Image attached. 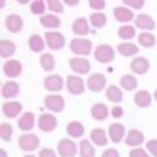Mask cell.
<instances>
[{
  "label": "cell",
  "instance_id": "6da1fadb",
  "mask_svg": "<svg viewBox=\"0 0 157 157\" xmlns=\"http://www.w3.org/2000/svg\"><path fill=\"white\" fill-rule=\"evenodd\" d=\"M69 48L73 54L80 55L81 58L87 57L92 52V41L88 40V39H73L71 40V44H69Z\"/></svg>",
  "mask_w": 157,
  "mask_h": 157
},
{
  "label": "cell",
  "instance_id": "7a4b0ae2",
  "mask_svg": "<svg viewBox=\"0 0 157 157\" xmlns=\"http://www.w3.org/2000/svg\"><path fill=\"white\" fill-rule=\"evenodd\" d=\"M18 145L21 147V150L30 153L40 146V139H39V136L36 134H30V132L22 134L18 138Z\"/></svg>",
  "mask_w": 157,
  "mask_h": 157
},
{
  "label": "cell",
  "instance_id": "3957f363",
  "mask_svg": "<svg viewBox=\"0 0 157 157\" xmlns=\"http://www.w3.org/2000/svg\"><path fill=\"white\" fill-rule=\"evenodd\" d=\"M44 40H46V44L50 50L52 51H57V50H61L65 47V36L61 32H57V30H50V32H46L44 35Z\"/></svg>",
  "mask_w": 157,
  "mask_h": 157
},
{
  "label": "cell",
  "instance_id": "277c9868",
  "mask_svg": "<svg viewBox=\"0 0 157 157\" xmlns=\"http://www.w3.org/2000/svg\"><path fill=\"white\" fill-rule=\"evenodd\" d=\"M94 58L99 63H109L114 59V50L109 44H101L94 50Z\"/></svg>",
  "mask_w": 157,
  "mask_h": 157
},
{
  "label": "cell",
  "instance_id": "5b68a950",
  "mask_svg": "<svg viewBox=\"0 0 157 157\" xmlns=\"http://www.w3.org/2000/svg\"><path fill=\"white\" fill-rule=\"evenodd\" d=\"M86 86L87 84L84 83V80L80 76L71 75L66 77V88H68L69 94L72 95H81L86 91Z\"/></svg>",
  "mask_w": 157,
  "mask_h": 157
},
{
  "label": "cell",
  "instance_id": "8992f818",
  "mask_svg": "<svg viewBox=\"0 0 157 157\" xmlns=\"http://www.w3.org/2000/svg\"><path fill=\"white\" fill-rule=\"evenodd\" d=\"M57 150L61 157H75L77 155V144L72 139H61L58 142Z\"/></svg>",
  "mask_w": 157,
  "mask_h": 157
},
{
  "label": "cell",
  "instance_id": "52a82bcc",
  "mask_svg": "<svg viewBox=\"0 0 157 157\" xmlns=\"http://www.w3.org/2000/svg\"><path fill=\"white\" fill-rule=\"evenodd\" d=\"M44 105L52 113H61L65 109V99L62 95H47L44 98Z\"/></svg>",
  "mask_w": 157,
  "mask_h": 157
},
{
  "label": "cell",
  "instance_id": "ba28073f",
  "mask_svg": "<svg viewBox=\"0 0 157 157\" xmlns=\"http://www.w3.org/2000/svg\"><path fill=\"white\" fill-rule=\"evenodd\" d=\"M106 87V77L102 73H92L87 78V88L92 92H101Z\"/></svg>",
  "mask_w": 157,
  "mask_h": 157
},
{
  "label": "cell",
  "instance_id": "9c48e42d",
  "mask_svg": "<svg viewBox=\"0 0 157 157\" xmlns=\"http://www.w3.org/2000/svg\"><path fill=\"white\" fill-rule=\"evenodd\" d=\"M37 124H39V128H40L43 132L48 134V132H52V131L57 128L58 121H57V117H55L54 114H51V113H43L40 117H39Z\"/></svg>",
  "mask_w": 157,
  "mask_h": 157
},
{
  "label": "cell",
  "instance_id": "30bf717a",
  "mask_svg": "<svg viewBox=\"0 0 157 157\" xmlns=\"http://www.w3.org/2000/svg\"><path fill=\"white\" fill-rule=\"evenodd\" d=\"M2 112L7 119H15L22 112V103L17 101H6L2 105Z\"/></svg>",
  "mask_w": 157,
  "mask_h": 157
},
{
  "label": "cell",
  "instance_id": "8fae6325",
  "mask_svg": "<svg viewBox=\"0 0 157 157\" xmlns=\"http://www.w3.org/2000/svg\"><path fill=\"white\" fill-rule=\"evenodd\" d=\"M65 87V81L59 75H50L44 78V88L51 92H59Z\"/></svg>",
  "mask_w": 157,
  "mask_h": 157
},
{
  "label": "cell",
  "instance_id": "7c38bea8",
  "mask_svg": "<svg viewBox=\"0 0 157 157\" xmlns=\"http://www.w3.org/2000/svg\"><path fill=\"white\" fill-rule=\"evenodd\" d=\"M69 65H71L72 71L77 75H87L91 69V63H90L88 59L81 57H75L69 61Z\"/></svg>",
  "mask_w": 157,
  "mask_h": 157
},
{
  "label": "cell",
  "instance_id": "4fadbf2b",
  "mask_svg": "<svg viewBox=\"0 0 157 157\" xmlns=\"http://www.w3.org/2000/svg\"><path fill=\"white\" fill-rule=\"evenodd\" d=\"M134 24L136 28L142 29L144 32H150V30L156 29V21L147 14H138L134 19Z\"/></svg>",
  "mask_w": 157,
  "mask_h": 157
},
{
  "label": "cell",
  "instance_id": "5bb4252c",
  "mask_svg": "<svg viewBox=\"0 0 157 157\" xmlns=\"http://www.w3.org/2000/svg\"><path fill=\"white\" fill-rule=\"evenodd\" d=\"M130 69L132 73L136 75H145L149 72L150 69V62L147 58L145 57H135L130 63Z\"/></svg>",
  "mask_w": 157,
  "mask_h": 157
},
{
  "label": "cell",
  "instance_id": "9a60e30c",
  "mask_svg": "<svg viewBox=\"0 0 157 157\" xmlns=\"http://www.w3.org/2000/svg\"><path fill=\"white\" fill-rule=\"evenodd\" d=\"M3 73L8 78H15L22 73V63L17 59H8L3 65Z\"/></svg>",
  "mask_w": 157,
  "mask_h": 157
},
{
  "label": "cell",
  "instance_id": "2e32d148",
  "mask_svg": "<svg viewBox=\"0 0 157 157\" xmlns=\"http://www.w3.org/2000/svg\"><path fill=\"white\" fill-rule=\"evenodd\" d=\"M113 15H114V18H116V21L123 22V24H125V25H128V22H131L132 19H135V17H134V11L128 7H124V6L114 7Z\"/></svg>",
  "mask_w": 157,
  "mask_h": 157
},
{
  "label": "cell",
  "instance_id": "e0dca14e",
  "mask_svg": "<svg viewBox=\"0 0 157 157\" xmlns=\"http://www.w3.org/2000/svg\"><path fill=\"white\" fill-rule=\"evenodd\" d=\"M4 24H6V28L8 29V32L18 33L24 28V19L18 14H10V15H7Z\"/></svg>",
  "mask_w": 157,
  "mask_h": 157
},
{
  "label": "cell",
  "instance_id": "ac0fdd59",
  "mask_svg": "<svg viewBox=\"0 0 157 157\" xmlns=\"http://www.w3.org/2000/svg\"><path fill=\"white\" fill-rule=\"evenodd\" d=\"M125 135V127L121 124V123H113L109 127V138H110L112 142L114 144H120L121 139H124Z\"/></svg>",
  "mask_w": 157,
  "mask_h": 157
},
{
  "label": "cell",
  "instance_id": "d6986e66",
  "mask_svg": "<svg viewBox=\"0 0 157 157\" xmlns=\"http://www.w3.org/2000/svg\"><path fill=\"white\" fill-rule=\"evenodd\" d=\"M144 141H145V135H144V132L139 130H130L124 139L125 145H127V146H132L134 149L139 147V145L144 144Z\"/></svg>",
  "mask_w": 157,
  "mask_h": 157
},
{
  "label": "cell",
  "instance_id": "ffe728a7",
  "mask_svg": "<svg viewBox=\"0 0 157 157\" xmlns=\"http://www.w3.org/2000/svg\"><path fill=\"white\" fill-rule=\"evenodd\" d=\"M17 125L21 131H25L28 134V131H30L33 127H35V114L32 112H25L22 113L21 117H18V121H17Z\"/></svg>",
  "mask_w": 157,
  "mask_h": 157
},
{
  "label": "cell",
  "instance_id": "44dd1931",
  "mask_svg": "<svg viewBox=\"0 0 157 157\" xmlns=\"http://www.w3.org/2000/svg\"><path fill=\"white\" fill-rule=\"evenodd\" d=\"M19 94V86L18 83L15 81L10 80V81H6L2 87V97L4 99H11V98H15L18 97Z\"/></svg>",
  "mask_w": 157,
  "mask_h": 157
},
{
  "label": "cell",
  "instance_id": "7402d4cb",
  "mask_svg": "<svg viewBox=\"0 0 157 157\" xmlns=\"http://www.w3.org/2000/svg\"><path fill=\"white\" fill-rule=\"evenodd\" d=\"M152 101H153V95L149 91H146V90H139L134 95V102L139 108H147V106H150L152 105Z\"/></svg>",
  "mask_w": 157,
  "mask_h": 157
},
{
  "label": "cell",
  "instance_id": "603a6c76",
  "mask_svg": "<svg viewBox=\"0 0 157 157\" xmlns=\"http://www.w3.org/2000/svg\"><path fill=\"white\" fill-rule=\"evenodd\" d=\"M90 139H91V142L94 145H97V146H106L109 142L108 135H106L105 130H102V128H94V130L90 132Z\"/></svg>",
  "mask_w": 157,
  "mask_h": 157
},
{
  "label": "cell",
  "instance_id": "cb8c5ba5",
  "mask_svg": "<svg viewBox=\"0 0 157 157\" xmlns=\"http://www.w3.org/2000/svg\"><path fill=\"white\" fill-rule=\"evenodd\" d=\"M72 30H73L75 35L77 36H87L90 33V26H88V21L84 17H80V18L75 19L73 26H72Z\"/></svg>",
  "mask_w": 157,
  "mask_h": 157
},
{
  "label": "cell",
  "instance_id": "d4e9b609",
  "mask_svg": "<svg viewBox=\"0 0 157 157\" xmlns=\"http://www.w3.org/2000/svg\"><path fill=\"white\" fill-rule=\"evenodd\" d=\"M39 22L41 26L47 28V29H57L61 26V19L55 14H46V15L40 17Z\"/></svg>",
  "mask_w": 157,
  "mask_h": 157
},
{
  "label": "cell",
  "instance_id": "484cf974",
  "mask_svg": "<svg viewBox=\"0 0 157 157\" xmlns=\"http://www.w3.org/2000/svg\"><path fill=\"white\" fill-rule=\"evenodd\" d=\"M66 131H68V135L75 139L81 138V136L84 135V132H86L84 125L81 124L80 121H77V120H73V121L69 123V124L66 125Z\"/></svg>",
  "mask_w": 157,
  "mask_h": 157
},
{
  "label": "cell",
  "instance_id": "4316f807",
  "mask_svg": "<svg viewBox=\"0 0 157 157\" xmlns=\"http://www.w3.org/2000/svg\"><path fill=\"white\" fill-rule=\"evenodd\" d=\"M17 51V46L15 43H13L11 40L3 39L0 40V57L2 58H10L15 54Z\"/></svg>",
  "mask_w": 157,
  "mask_h": 157
},
{
  "label": "cell",
  "instance_id": "83f0119b",
  "mask_svg": "<svg viewBox=\"0 0 157 157\" xmlns=\"http://www.w3.org/2000/svg\"><path fill=\"white\" fill-rule=\"evenodd\" d=\"M28 46H29V48L33 52H41L44 51V47L47 44H46V40L40 35H32L29 37V40H28Z\"/></svg>",
  "mask_w": 157,
  "mask_h": 157
},
{
  "label": "cell",
  "instance_id": "f1b7e54d",
  "mask_svg": "<svg viewBox=\"0 0 157 157\" xmlns=\"http://www.w3.org/2000/svg\"><path fill=\"white\" fill-rule=\"evenodd\" d=\"M78 155L80 157H95V147L88 139H81L78 142Z\"/></svg>",
  "mask_w": 157,
  "mask_h": 157
},
{
  "label": "cell",
  "instance_id": "f546056e",
  "mask_svg": "<svg viewBox=\"0 0 157 157\" xmlns=\"http://www.w3.org/2000/svg\"><path fill=\"white\" fill-rule=\"evenodd\" d=\"M91 116L94 117L95 120H99V121H103L106 117L109 116V109L105 103H95L91 108Z\"/></svg>",
  "mask_w": 157,
  "mask_h": 157
},
{
  "label": "cell",
  "instance_id": "4dcf8cb0",
  "mask_svg": "<svg viewBox=\"0 0 157 157\" xmlns=\"http://www.w3.org/2000/svg\"><path fill=\"white\" fill-rule=\"evenodd\" d=\"M117 51H119L123 57H135L139 52V48H138V46L127 41V43H120L119 46H117Z\"/></svg>",
  "mask_w": 157,
  "mask_h": 157
},
{
  "label": "cell",
  "instance_id": "1f68e13d",
  "mask_svg": "<svg viewBox=\"0 0 157 157\" xmlns=\"http://www.w3.org/2000/svg\"><path fill=\"white\" fill-rule=\"evenodd\" d=\"M40 66L44 72H52L55 69V58L50 52H44L40 55Z\"/></svg>",
  "mask_w": 157,
  "mask_h": 157
},
{
  "label": "cell",
  "instance_id": "d6a6232c",
  "mask_svg": "<svg viewBox=\"0 0 157 157\" xmlns=\"http://www.w3.org/2000/svg\"><path fill=\"white\" fill-rule=\"evenodd\" d=\"M105 95H106V98H108V101H110V102H113V103H119L123 101V91L120 90V87H117V86H109L108 88H106Z\"/></svg>",
  "mask_w": 157,
  "mask_h": 157
},
{
  "label": "cell",
  "instance_id": "836d02e7",
  "mask_svg": "<svg viewBox=\"0 0 157 157\" xmlns=\"http://www.w3.org/2000/svg\"><path fill=\"white\" fill-rule=\"evenodd\" d=\"M138 43L139 46L145 47V48H150V47L156 46V36L150 32H142L138 35Z\"/></svg>",
  "mask_w": 157,
  "mask_h": 157
},
{
  "label": "cell",
  "instance_id": "e575fe53",
  "mask_svg": "<svg viewBox=\"0 0 157 157\" xmlns=\"http://www.w3.org/2000/svg\"><path fill=\"white\" fill-rule=\"evenodd\" d=\"M106 22H108V17H106V14H103V13L95 11V13H92L91 15H90V24H91L94 28H97V29L103 28L106 25Z\"/></svg>",
  "mask_w": 157,
  "mask_h": 157
},
{
  "label": "cell",
  "instance_id": "d590c367",
  "mask_svg": "<svg viewBox=\"0 0 157 157\" xmlns=\"http://www.w3.org/2000/svg\"><path fill=\"white\" fill-rule=\"evenodd\" d=\"M120 86L125 91H132V90H135L138 87V80L132 75H125V76L120 78Z\"/></svg>",
  "mask_w": 157,
  "mask_h": 157
},
{
  "label": "cell",
  "instance_id": "8d00e7d4",
  "mask_svg": "<svg viewBox=\"0 0 157 157\" xmlns=\"http://www.w3.org/2000/svg\"><path fill=\"white\" fill-rule=\"evenodd\" d=\"M117 35H119V37L123 39V40H131V39L135 37L136 29L132 25H123V26L117 30Z\"/></svg>",
  "mask_w": 157,
  "mask_h": 157
},
{
  "label": "cell",
  "instance_id": "74e56055",
  "mask_svg": "<svg viewBox=\"0 0 157 157\" xmlns=\"http://www.w3.org/2000/svg\"><path fill=\"white\" fill-rule=\"evenodd\" d=\"M46 10H48L47 8V3L41 2V0H35V2L30 3V13L35 14V15H46Z\"/></svg>",
  "mask_w": 157,
  "mask_h": 157
},
{
  "label": "cell",
  "instance_id": "f35d334b",
  "mask_svg": "<svg viewBox=\"0 0 157 157\" xmlns=\"http://www.w3.org/2000/svg\"><path fill=\"white\" fill-rule=\"evenodd\" d=\"M0 136L4 142H10L11 136H13V125L8 123H2L0 124Z\"/></svg>",
  "mask_w": 157,
  "mask_h": 157
},
{
  "label": "cell",
  "instance_id": "ab89813d",
  "mask_svg": "<svg viewBox=\"0 0 157 157\" xmlns=\"http://www.w3.org/2000/svg\"><path fill=\"white\" fill-rule=\"evenodd\" d=\"M47 8L51 11V14H62L63 13V4L59 0H48L47 2Z\"/></svg>",
  "mask_w": 157,
  "mask_h": 157
},
{
  "label": "cell",
  "instance_id": "60d3db41",
  "mask_svg": "<svg viewBox=\"0 0 157 157\" xmlns=\"http://www.w3.org/2000/svg\"><path fill=\"white\" fill-rule=\"evenodd\" d=\"M128 157H150V155L147 150L144 149V147H135V149L130 150Z\"/></svg>",
  "mask_w": 157,
  "mask_h": 157
},
{
  "label": "cell",
  "instance_id": "b9f144b4",
  "mask_svg": "<svg viewBox=\"0 0 157 157\" xmlns=\"http://www.w3.org/2000/svg\"><path fill=\"white\" fill-rule=\"evenodd\" d=\"M124 6H128V7H132L134 10H141L145 6L144 0H124Z\"/></svg>",
  "mask_w": 157,
  "mask_h": 157
},
{
  "label": "cell",
  "instance_id": "7bdbcfd3",
  "mask_svg": "<svg viewBox=\"0 0 157 157\" xmlns=\"http://www.w3.org/2000/svg\"><path fill=\"white\" fill-rule=\"evenodd\" d=\"M88 6L92 8V10H97L98 13H101V11L105 8L106 3L103 2V0H90V2H88Z\"/></svg>",
  "mask_w": 157,
  "mask_h": 157
},
{
  "label": "cell",
  "instance_id": "ee69618b",
  "mask_svg": "<svg viewBox=\"0 0 157 157\" xmlns=\"http://www.w3.org/2000/svg\"><path fill=\"white\" fill-rule=\"evenodd\" d=\"M146 150L153 157H157V139H152V141L146 142Z\"/></svg>",
  "mask_w": 157,
  "mask_h": 157
},
{
  "label": "cell",
  "instance_id": "f6af8a7d",
  "mask_svg": "<svg viewBox=\"0 0 157 157\" xmlns=\"http://www.w3.org/2000/svg\"><path fill=\"white\" fill-rule=\"evenodd\" d=\"M39 157H58L57 153L50 147H43L41 150H39Z\"/></svg>",
  "mask_w": 157,
  "mask_h": 157
},
{
  "label": "cell",
  "instance_id": "bcb514c9",
  "mask_svg": "<svg viewBox=\"0 0 157 157\" xmlns=\"http://www.w3.org/2000/svg\"><path fill=\"white\" fill-rule=\"evenodd\" d=\"M123 113H124V110H123L121 106H113V108L110 109V114H112V117H114V119L123 117Z\"/></svg>",
  "mask_w": 157,
  "mask_h": 157
},
{
  "label": "cell",
  "instance_id": "7dc6e473",
  "mask_svg": "<svg viewBox=\"0 0 157 157\" xmlns=\"http://www.w3.org/2000/svg\"><path fill=\"white\" fill-rule=\"evenodd\" d=\"M101 157H120V153L117 149H113V147H110V149H106L105 152L102 153V156Z\"/></svg>",
  "mask_w": 157,
  "mask_h": 157
},
{
  "label": "cell",
  "instance_id": "c3c4849f",
  "mask_svg": "<svg viewBox=\"0 0 157 157\" xmlns=\"http://www.w3.org/2000/svg\"><path fill=\"white\" fill-rule=\"evenodd\" d=\"M65 4L68 7H75V6L78 4V0H65Z\"/></svg>",
  "mask_w": 157,
  "mask_h": 157
},
{
  "label": "cell",
  "instance_id": "681fc988",
  "mask_svg": "<svg viewBox=\"0 0 157 157\" xmlns=\"http://www.w3.org/2000/svg\"><path fill=\"white\" fill-rule=\"evenodd\" d=\"M0 157H8L7 152H6V149H0Z\"/></svg>",
  "mask_w": 157,
  "mask_h": 157
},
{
  "label": "cell",
  "instance_id": "f907efd6",
  "mask_svg": "<svg viewBox=\"0 0 157 157\" xmlns=\"http://www.w3.org/2000/svg\"><path fill=\"white\" fill-rule=\"evenodd\" d=\"M18 3L19 4H28L29 2H28V0H18Z\"/></svg>",
  "mask_w": 157,
  "mask_h": 157
},
{
  "label": "cell",
  "instance_id": "816d5d0a",
  "mask_svg": "<svg viewBox=\"0 0 157 157\" xmlns=\"http://www.w3.org/2000/svg\"><path fill=\"white\" fill-rule=\"evenodd\" d=\"M4 4H6V2L2 0V2H0V8H4Z\"/></svg>",
  "mask_w": 157,
  "mask_h": 157
},
{
  "label": "cell",
  "instance_id": "f5cc1de1",
  "mask_svg": "<svg viewBox=\"0 0 157 157\" xmlns=\"http://www.w3.org/2000/svg\"><path fill=\"white\" fill-rule=\"evenodd\" d=\"M153 97H155V99L157 101V90H156V91H155V94H153Z\"/></svg>",
  "mask_w": 157,
  "mask_h": 157
},
{
  "label": "cell",
  "instance_id": "db71d44e",
  "mask_svg": "<svg viewBox=\"0 0 157 157\" xmlns=\"http://www.w3.org/2000/svg\"><path fill=\"white\" fill-rule=\"evenodd\" d=\"M24 157H36L35 155H26V156H24Z\"/></svg>",
  "mask_w": 157,
  "mask_h": 157
}]
</instances>
